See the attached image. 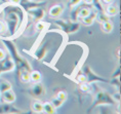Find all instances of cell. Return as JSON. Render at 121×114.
<instances>
[{
  "instance_id": "obj_1",
  "label": "cell",
  "mask_w": 121,
  "mask_h": 114,
  "mask_svg": "<svg viewBox=\"0 0 121 114\" xmlns=\"http://www.w3.org/2000/svg\"><path fill=\"white\" fill-rule=\"evenodd\" d=\"M26 11L19 4H3L0 6V20L6 26L8 38L13 37L26 21Z\"/></svg>"
},
{
  "instance_id": "obj_2",
  "label": "cell",
  "mask_w": 121,
  "mask_h": 114,
  "mask_svg": "<svg viewBox=\"0 0 121 114\" xmlns=\"http://www.w3.org/2000/svg\"><path fill=\"white\" fill-rule=\"evenodd\" d=\"M1 41L8 50L9 57L14 62V65L17 68V74L20 77V79L22 80V82H30V72L32 70L30 63L23 57H21L13 40H10L9 38H1Z\"/></svg>"
},
{
  "instance_id": "obj_3",
  "label": "cell",
  "mask_w": 121,
  "mask_h": 114,
  "mask_svg": "<svg viewBox=\"0 0 121 114\" xmlns=\"http://www.w3.org/2000/svg\"><path fill=\"white\" fill-rule=\"evenodd\" d=\"M115 104H116V101L114 100L113 97L109 92H107L106 91H102V89H98L95 101H93L91 106L89 107V109L87 110V113L91 112L95 107L99 106V105H115Z\"/></svg>"
},
{
  "instance_id": "obj_4",
  "label": "cell",
  "mask_w": 121,
  "mask_h": 114,
  "mask_svg": "<svg viewBox=\"0 0 121 114\" xmlns=\"http://www.w3.org/2000/svg\"><path fill=\"white\" fill-rule=\"evenodd\" d=\"M57 27H60L65 33L67 34H71V33L77 32L80 28V24L78 22H66L64 20H56L54 21Z\"/></svg>"
},
{
  "instance_id": "obj_5",
  "label": "cell",
  "mask_w": 121,
  "mask_h": 114,
  "mask_svg": "<svg viewBox=\"0 0 121 114\" xmlns=\"http://www.w3.org/2000/svg\"><path fill=\"white\" fill-rule=\"evenodd\" d=\"M82 73L85 75L87 83H93V82H105V83H108L109 82V79L103 78L102 76L95 74V72L91 70V68H90L89 66H84V67L82 68Z\"/></svg>"
},
{
  "instance_id": "obj_6",
  "label": "cell",
  "mask_w": 121,
  "mask_h": 114,
  "mask_svg": "<svg viewBox=\"0 0 121 114\" xmlns=\"http://www.w3.org/2000/svg\"><path fill=\"white\" fill-rule=\"evenodd\" d=\"M16 69V65L13 59L9 56H6L3 60L0 61V76L2 73H6V72H11Z\"/></svg>"
},
{
  "instance_id": "obj_7",
  "label": "cell",
  "mask_w": 121,
  "mask_h": 114,
  "mask_svg": "<svg viewBox=\"0 0 121 114\" xmlns=\"http://www.w3.org/2000/svg\"><path fill=\"white\" fill-rule=\"evenodd\" d=\"M45 4H46V2H45V1H42V2H33V1H31V0H21L19 5L27 13V11H28L29 9H31V8L44 6Z\"/></svg>"
},
{
  "instance_id": "obj_8",
  "label": "cell",
  "mask_w": 121,
  "mask_h": 114,
  "mask_svg": "<svg viewBox=\"0 0 121 114\" xmlns=\"http://www.w3.org/2000/svg\"><path fill=\"white\" fill-rule=\"evenodd\" d=\"M0 98L3 101V103H7V104H13L17 100V96L11 88L1 92V94H0Z\"/></svg>"
},
{
  "instance_id": "obj_9",
  "label": "cell",
  "mask_w": 121,
  "mask_h": 114,
  "mask_svg": "<svg viewBox=\"0 0 121 114\" xmlns=\"http://www.w3.org/2000/svg\"><path fill=\"white\" fill-rule=\"evenodd\" d=\"M30 92H31V95L35 98H41V97H43L45 94L44 86L41 82H36L35 84L32 86Z\"/></svg>"
},
{
  "instance_id": "obj_10",
  "label": "cell",
  "mask_w": 121,
  "mask_h": 114,
  "mask_svg": "<svg viewBox=\"0 0 121 114\" xmlns=\"http://www.w3.org/2000/svg\"><path fill=\"white\" fill-rule=\"evenodd\" d=\"M27 13L29 14H31L36 21H41L44 18V14H45V11H44L43 8H41V6L31 8V9H29Z\"/></svg>"
},
{
  "instance_id": "obj_11",
  "label": "cell",
  "mask_w": 121,
  "mask_h": 114,
  "mask_svg": "<svg viewBox=\"0 0 121 114\" xmlns=\"http://www.w3.org/2000/svg\"><path fill=\"white\" fill-rule=\"evenodd\" d=\"M47 48H48V42L47 41H45V42L42 44L40 47H38V48L36 49V52L34 53V55H33L34 56V58L39 60V61H41V60L45 57V55H46Z\"/></svg>"
},
{
  "instance_id": "obj_12",
  "label": "cell",
  "mask_w": 121,
  "mask_h": 114,
  "mask_svg": "<svg viewBox=\"0 0 121 114\" xmlns=\"http://www.w3.org/2000/svg\"><path fill=\"white\" fill-rule=\"evenodd\" d=\"M63 11H64V7H63V5L56 4L49 9V16L51 18H53V19H57V18L60 17V14L63 13Z\"/></svg>"
},
{
  "instance_id": "obj_13",
  "label": "cell",
  "mask_w": 121,
  "mask_h": 114,
  "mask_svg": "<svg viewBox=\"0 0 121 114\" xmlns=\"http://www.w3.org/2000/svg\"><path fill=\"white\" fill-rule=\"evenodd\" d=\"M95 17H96V10H91L88 16H86L85 18H83V19L81 20V23H82L84 26H90V25H92L93 22L95 21Z\"/></svg>"
},
{
  "instance_id": "obj_14",
  "label": "cell",
  "mask_w": 121,
  "mask_h": 114,
  "mask_svg": "<svg viewBox=\"0 0 121 114\" xmlns=\"http://www.w3.org/2000/svg\"><path fill=\"white\" fill-rule=\"evenodd\" d=\"M104 11L108 17H114V16H116V14H118L119 8L114 4H109V5H107L106 9H104Z\"/></svg>"
},
{
  "instance_id": "obj_15",
  "label": "cell",
  "mask_w": 121,
  "mask_h": 114,
  "mask_svg": "<svg viewBox=\"0 0 121 114\" xmlns=\"http://www.w3.org/2000/svg\"><path fill=\"white\" fill-rule=\"evenodd\" d=\"M42 80V74L37 70H31L30 72V81L31 82H40Z\"/></svg>"
},
{
  "instance_id": "obj_16",
  "label": "cell",
  "mask_w": 121,
  "mask_h": 114,
  "mask_svg": "<svg viewBox=\"0 0 121 114\" xmlns=\"http://www.w3.org/2000/svg\"><path fill=\"white\" fill-rule=\"evenodd\" d=\"M113 29H114V25H113L112 22H110V20L102 23V30H103L104 33L109 34V33H111L112 31H113Z\"/></svg>"
},
{
  "instance_id": "obj_17",
  "label": "cell",
  "mask_w": 121,
  "mask_h": 114,
  "mask_svg": "<svg viewBox=\"0 0 121 114\" xmlns=\"http://www.w3.org/2000/svg\"><path fill=\"white\" fill-rule=\"evenodd\" d=\"M42 106H43V112H45L46 114L56 113V108L52 106L50 102H44V103H42Z\"/></svg>"
},
{
  "instance_id": "obj_18",
  "label": "cell",
  "mask_w": 121,
  "mask_h": 114,
  "mask_svg": "<svg viewBox=\"0 0 121 114\" xmlns=\"http://www.w3.org/2000/svg\"><path fill=\"white\" fill-rule=\"evenodd\" d=\"M90 11H91V10H90L89 7H85V6L79 7V8H78V20L81 21L83 18H85L86 16H88Z\"/></svg>"
},
{
  "instance_id": "obj_19",
  "label": "cell",
  "mask_w": 121,
  "mask_h": 114,
  "mask_svg": "<svg viewBox=\"0 0 121 114\" xmlns=\"http://www.w3.org/2000/svg\"><path fill=\"white\" fill-rule=\"evenodd\" d=\"M11 88V83L5 79H0V94Z\"/></svg>"
},
{
  "instance_id": "obj_20",
  "label": "cell",
  "mask_w": 121,
  "mask_h": 114,
  "mask_svg": "<svg viewBox=\"0 0 121 114\" xmlns=\"http://www.w3.org/2000/svg\"><path fill=\"white\" fill-rule=\"evenodd\" d=\"M32 110L36 113H41L43 112V106H42V103L39 101H35L32 103Z\"/></svg>"
},
{
  "instance_id": "obj_21",
  "label": "cell",
  "mask_w": 121,
  "mask_h": 114,
  "mask_svg": "<svg viewBox=\"0 0 121 114\" xmlns=\"http://www.w3.org/2000/svg\"><path fill=\"white\" fill-rule=\"evenodd\" d=\"M109 18L107 14L105 13V11H103V13H96V17H95V20L98 21L99 23H104L106 21H109Z\"/></svg>"
},
{
  "instance_id": "obj_22",
  "label": "cell",
  "mask_w": 121,
  "mask_h": 114,
  "mask_svg": "<svg viewBox=\"0 0 121 114\" xmlns=\"http://www.w3.org/2000/svg\"><path fill=\"white\" fill-rule=\"evenodd\" d=\"M92 5L95 6L96 13H103V11H104V8H103L102 3H101V0H93Z\"/></svg>"
},
{
  "instance_id": "obj_23",
  "label": "cell",
  "mask_w": 121,
  "mask_h": 114,
  "mask_svg": "<svg viewBox=\"0 0 121 114\" xmlns=\"http://www.w3.org/2000/svg\"><path fill=\"white\" fill-rule=\"evenodd\" d=\"M56 98L60 99V100H62L63 102H66V101H67V99H68V95H67V92H64V91H60V92H56Z\"/></svg>"
},
{
  "instance_id": "obj_24",
  "label": "cell",
  "mask_w": 121,
  "mask_h": 114,
  "mask_svg": "<svg viewBox=\"0 0 121 114\" xmlns=\"http://www.w3.org/2000/svg\"><path fill=\"white\" fill-rule=\"evenodd\" d=\"M81 2H82V0H69L67 6L70 8V9H73L74 7L78 6V5H79Z\"/></svg>"
},
{
  "instance_id": "obj_25",
  "label": "cell",
  "mask_w": 121,
  "mask_h": 114,
  "mask_svg": "<svg viewBox=\"0 0 121 114\" xmlns=\"http://www.w3.org/2000/svg\"><path fill=\"white\" fill-rule=\"evenodd\" d=\"M51 104H52V106L56 108V109H57V108H60V106H62L63 104L65 103V102H63L62 100H60V99H57V98H56L54 97L52 100H51V102H50Z\"/></svg>"
},
{
  "instance_id": "obj_26",
  "label": "cell",
  "mask_w": 121,
  "mask_h": 114,
  "mask_svg": "<svg viewBox=\"0 0 121 114\" xmlns=\"http://www.w3.org/2000/svg\"><path fill=\"white\" fill-rule=\"evenodd\" d=\"M80 84V89L84 92H89L91 88H90V83H87V82H83V83H79Z\"/></svg>"
},
{
  "instance_id": "obj_27",
  "label": "cell",
  "mask_w": 121,
  "mask_h": 114,
  "mask_svg": "<svg viewBox=\"0 0 121 114\" xmlns=\"http://www.w3.org/2000/svg\"><path fill=\"white\" fill-rule=\"evenodd\" d=\"M112 80H109V82L111 83L112 85H114V86H116L117 88H120V78H119V76H117V77H112Z\"/></svg>"
},
{
  "instance_id": "obj_28",
  "label": "cell",
  "mask_w": 121,
  "mask_h": 114,
  "mask_svg": "<svg viewBox=\"0 0 121 114\" xmlns=\"http://www.w3.org/2000/svg\"><path fill=\"white\" fill-rule=\"evenodd\" d=\"M76 80L78 83H83V82H86V77L83 73H79L76 76Z\"/></svg>"
},
{
  "instance_id": "obj_29",
  "label": "cell",
  "mask_w": 121,
  "mask_h": 114,
  "mask_svg": "<svg viewBox=\"0 0 121 114\" xmlns=\"http://www.w3.org/2000/svg\"><path fill=\"white\" fill-rule=\"evenodd\" d=\"M44 26H45V24L41 23V22H39V23H37V25H36V29H37V31L41 32L42 30L44 29Z\"/></svg>"
},
{
  "instance_id": "obj_30",
  "label": "cell",
  "mask_w": 121,
  "mask_h": 114,
  "mask_svg": "<svg viewBox=\"0 0 121 114\" xmlns=\"http://www.w3.org/2000/svg\"><path fill=\"white\" fill-rule=\"evenodd\" d=\"M117 76H120V66H118L116 71H114L113 74H112V77H117Z\"/></svg>"
},
{
  "instance_id": "obj_31",
  "label": "cell",
  "mask_w": 121,
  "mask_h": 114,
  "mask_svg": "<svg viewBox=\"0 0 121 114\" xmlns=\"http://www.w3.org/2000/svg\"><path fill=\"white\" fill-rule=\"evenodd\" d=\"M6 56H7V53H5V50L2 49V48H0V61H1V60H3Z\"/></svg>"
},
{
  "instance_id": "obj_32",
  "label": "cell",
  "mask_w": 121,
  "mask_h": 114,
  "mask_svg": "<svg viewBox=\"0 0 121 114\" xmlns=\"http://www.w3.org/2000/svg\"><path fill=\"white\" fill-rule=\"evenodd\" d=\"M113 99H114V100L116 101V102H120V99H121V98H120V92H115Z\"/></svg>"
},
{
  "instance_id": "obj_33",
  "label": "cell",
  "mask_w": 121,
  "mask_h": 114,
  "mask_svg": "<svg viewBox=\"0 0 121 114\" xmlns=\"http://www.w3.org/2000/svg\"><path fill=\"white\" fill-rule=\"evenodd\" d=\"M102 2L106 5H109V4H112L113 3V0H102Z\"/></svg>"
},
{
  "instance_id": "obj_34",
  "label": "cell",
  "mask_w": 121,
  "mask_h": 114,
  "mask_svg": "<svg viewBox=\"0 0 121 114\" xmlns=\"http://www.w3.org/2000/svg\"><path fill=\"white\" fill-rule=\"evenodd\" d=\"M8 1H9V3H11V4H20L21 0H8Z\"/></svg>"
},
{
  "instance_id": "obj_35",
  "label": "cell",
  "mask_w": 121,
  "mask_h": 114,
  "mask_svg": "<svg viewBox=\"0 0 121 114\" xmlns=\"http://www.w3.org/2000/svg\"><path fill=\"white\" fill-rule=\"evenodd\" d=\"M92 1L93 0H84V2H85L86 4H92Z\"/></svg>"
},
{
  "instance_id": "obj_36",
  "label": "cell",
  "mask_w": 121,
  "mask_h": 114,
  "mask_svg": "<svg viewBox=\"0 0 121 114\" xmlns=\"http://www.w3.org/2000/svg\"><path fill=\"white\" fill-rule=\"evenodd\" d=\"M117 58H118V60L120 59V48H118V50H117Z\"/></svg>"
},
{
  "instance_id": "obj_37",
  "label": "cell",
  "mask_w": 121,
  "mask_h": 114,
  "mask_svg": "<svg viewBox=\"0 0 121 114\" xmlns=\"http://www.w3.org/2000/svg\"><path fill=\"white\" fill-rule=\"evenodd\" d=\"M31 1H37V0H31Z\"/></svg>"
}]
</instances>
